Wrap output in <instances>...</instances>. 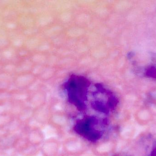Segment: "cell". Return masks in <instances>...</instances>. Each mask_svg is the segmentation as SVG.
Listing matches in <instances>:
<instances>
[{"instance_id": "2", "label": "cell", "mask_w": 156, "mask_h": 156, "mask_svg": "<svg viewBox=\"0 0 156 156\" xmlns=\"http://www.w3.org/2000/svg\"><path fill=\"white\" fill-rule=\"evenodd\" d=\"M135 53L133 52H130L128 53V58L129 59H132L134 56Z\"/></svg>"}, {"instance_id": "1", "label": "cell", "mask_w": 156, "mask_h": 156, "mask_svg": "<svg viewBox=\"0 0 156 156\" xmlns=\"http://www.w3.org/2000/svg\"><path fill=\"white\" fill-rule=\"evenodd\" d=\"M144 74L147 78L156 79V67L154 66H149L145 70Z\"/></svg>"}, {"instance_id": "3", "label": "cell", "mask_w": 156, "mask_h": 156, "mask_svg": "<svg viewBox=\"0 0 156 156\" xmlns=\"http://www.w3.org/2000/svg\"><path fill=\"white\" fill-rule=\"evenodd\" d=\"M152 59L154 62L156 64V54H153L152 55Z\"/></svg>"}]
</instances>
